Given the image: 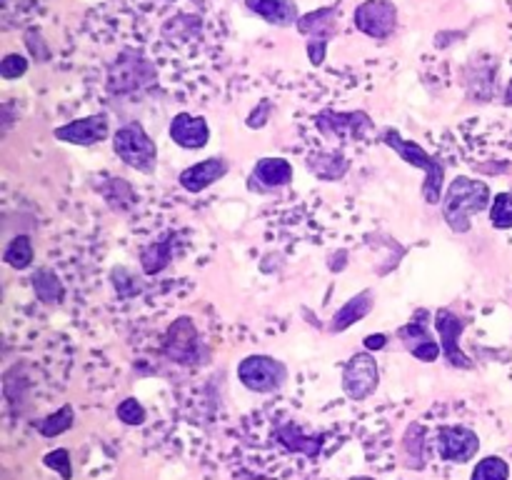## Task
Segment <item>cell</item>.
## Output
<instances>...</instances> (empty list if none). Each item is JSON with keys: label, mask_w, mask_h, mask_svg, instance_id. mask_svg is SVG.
Listing matches in <instances>:
<instances>
[{"label": "cell", "mask_w": 512, "mask_h": 480, "mask_svg": "<svg viewBox=\"0 0 512 480\" xmlns=\"http://www.w3.org/2000/svg\"><path fill=\"white\" fill-rule=\"evenodd\" d=\"M490 203H493V190H490V185L485 180L470 178V175H458L445 188L440 210H443V218L448 223V228L453 233L463 235L473 228L475 215L490 210Z\"/></svg>", "instance_id": "6da1fadb"}, {"label": "cell", "mask_w": 512, "mask_h": 480, "mask_svg": "<svg viewBox=\"0 0 512 480\" xmlns=\"http://www.w3.org/2000/svg\"><path fill=\"white\" fill-rule=\"evenodd\" d=\"M378 140L383 145H388L393 153L400 155V160H405L413 168L423 170L425 180L420 185V193H423L425 203L428 205H440L445 195V163L438 158V155H430L428 150L423 148L415 140L405 138L400 130L395 128H383L378 133Z\"/></svg>", "instance_id": "7a4b0ae2"}, {"label": "cell", "mask_w": 512, "mask_h": 480, "mask_svg": "<svg viewBox=\"0 0 512 480\" xmlns=\"http://www.w3.org/2000/svg\"><path fill=\"white\" fill-rule=\"evenodd\" d=\"M155 80H158V70H155L153 60L145 58L140 50L125 48L120 50L118 58L108 65L105 90H108L110 95H115V98H125V95L153 88Z\"/></svg>", "instance_id": "3957f363"}, {"label": "cell", "mask_w": 512, "mask_h": 480, "mask_svg": "<svg viewBox=\"0 0 512 480\" xmlns=\"http://www.w3.org/2000/svg\"><path fill=\"white\" fill-rule=\"evenodd\" d=\"M160 353L165 360H170L173 365H183V368H195V365L208 363L210 358L208 345L203 343V335L190 315H180L165 328Z\"/></svg>", "instance_id": "277c9868"}, {"label": "cell", "mask_w": 512, "mask_h": 480, "mask_svg": "<svg viewBox=\"0 0 512 480\" xmlns=\"http://www.w3.org/2000/svg\"><path fill=\"white\" fill-rule=\"evenodd\" d=\"M113 153L123 160L128 168L138 170L143 175H153L158 168V145L150 138L148 130L138 123V120H130V123L120 125L113 133Z\"/></svg>", "instance_id": "5b68a950"}, {"label": "cell", "mask_w": 512, "mask_h": 480, "mask_svg": "<svg viewBox=\"0 0 512 480\" xmlns=\"http://www.w3.org/2000/svg\"><path fill=\"white\" fill-rule=\"evenodd\" d=\"M235 373H238V380L243 383V388L260 395L275 393V390H280L288 383V365L265 353L245 355L238 363Z\"/></svg>", "instance_id": "8992f818"}, {"label": "cell", "mask_w": 512, "mask_h": 480, "mask_svg": "<svg viewBox=\"0 0 512 480\" xmlns=\"http://www.w3.org/2000/svg\"><path fill=\"white\" fill-rule=\"evenodd\" d=\"M315 128L328 140H365L375 133V120L365 110H323L315 115Z\"/></svg>", "instance_id": "52a82bcc"}, {"label": "cell", "mask_w": 512, "mask_h": 480, "mask_svg": "<svg viewBox=\"0 0 512 480\" xmlns=\"http://www.w3.org/2000/svg\"><path fill=\"white\" fill-rule=\"evenodd\" d=\"M433 328L438 333L440 348H443V358L448 360L453 368L458 370H473L475 363L463 348H460V338H463L465 328H468V318L450 308H438L433 313Z\"/></svg>", "instance_id": "ba28073f"}, {"label": "cell", "mask_w": 512, "mask_h": 480, "mask_svg": "<svg viewBox=\"0 0 512 480\" xmlns=\"http://www.w3.org/2000/svg\"><path fill=\"white\" fill-rule=\"evenodd\" d=\"M340 383H343V393L350 400H355V403L368 400L380 385V363L375 360V355L370 350L350 355L348 363L343 365Z\"/></svg>", "instance_id": "9c48e42d"}, {"label": "cell", "mask_w": 512, "mask_h": 480, "mask_svg": "<svg viewBox=\"0 0 512 480\" xmlns=\"http://www.w3.org/2000/svg\"><path fill=\"white\" fill-rule=\"evenodd\" d=\"M400 13L393 0H363L353 13V25L373 40L393 38L398 30Z\"/></svg>", "instance_id": "30bf717a"}, {"label": "cell", "mask_w": 512, "mask_h": 480, "mask_svg": "<svg viewBox=\"0 0 512 480\" xmlns=\"http://www.w3.org/2000/svg\"><path fill=\"white\" fill-rule=\"evenodd\" d=\"M435 453L445 463L465 465L480 453V435L468 425H440L435 433Z\"/></svg>", "instance_id": "8fae6325"}, {"label": "cell", "mask_w": 512, "mask_h": 480, "mask_svg": "<svg viewBox=\"0 0 512 480\" xmlns=\"http://www.w3.org/2000/svg\"><path fill=\"white\" fill-rule=\"evenodd\" d=\"M428 318L430 313L423 308L418 310L408 323L398 328V338L400 343H403V348L408 350L415 360H420V363H435V360L443 355L440 340H435L433 333H430Z\"/></svg>", "instance_id": "7c38bea8"}, {"label": "cell", "mask_w": 512, "mask_h": 480, "mask_svg": "<svg viewBox=\"0 0 512 480\" xmlns=\"http://www.w3.org/2000/svg\"><path fill=\"white\" fill-rule=\"evenodd\" d=\"M53 138L60 143L80 145V148H90L103 140L110 138V115L108 113H93L85 118H75L70 123L60 125L53 130Z\"/></svg>", "instance_id": "4fadbf2b"}, {"label": "cell", "mask_w": 512, "mask_h": 480, "mask_svg": "<svg viewBox=\"0 0 512 480\" xmlns=\"http://www.w3.org/2000/svg\"><path fill=\"white\" fill-rule=\"evenodd\" d=\"M230 173V160L223 155H210V158L200 160V163L188 165L185 170H180L178 183L185 193H203L210 185H215L218 180H223Z\"/></svg>", "instance_id": "5bb4252c"}, {"label": "cell", "mask_w": 512, "mask_h": 480, "mask_svg": "<svg viewBox=\"0 0 512 480\" xmlns=\"http://www.w3.org/2000/svg\"><path fill=\"white\" fill-rule=\"evenodd\" d=\"M295 168L285 158H260L253 165V173L248 178V188L253 193H273L293 183Z\"/></svg>", "instance_id": "9a60e30c"}, {"label": "cell", "mask_w": 512, "mask_h": 480, "mask_svg": "<svg viewBox=\"0 0 512 480\" xmlns=\"http://www.w3.org/2000/svg\"><path fill=\"white\" fill-rule=\"evenodd\" d=\"M168 135L178 148L200 150L210 143V125L203 115L178 113L170 120Z\"/></svg>", "instance_id": "2e32d148"}, {"label": "cell", "mask_w": 512, "mask_h": 480, "mask_svg": "<svg viewBox=\"0 0 512 480\" xmlns=\"http://www.w3.org/2000/svg\"><path fill=\"white\" fill-rule=\"evenodd\" d=\"M495 78H498V65L493 60L473 58L463 70V85L468 100L473 103H488L495 95Z\"/></svg>", "instance_id": "e0dca14e"}, {"label": "cell", "mask_w": 512, "mask_h": 480, "mask_svg": "<svg viewBox=\"0 0 512 480\" xmlns=\"http://www.w3.org/2000/svg\"><path fill=\"white\" fill-rule=\"evenodd\" d=\"M340 15H343L340 5H325V8H315V10H310V13L300 15L295 30H298L300 35H305V38L333 40L335 35L340 33Z\"/></svg>", "instance_id": "ac0fdd59"}, {"label": "cell", "mask_w": 512, "mask_h": 480, "mask_svg": "<svg viewBox=\"0 0 512 480\" xmlns=\"http://www.w3.org/2000/svg\"><path fill=\"white\" fill-rule=\"evenodd\" d=\"M375 308V293L370 288L360 290V293H355L353 298L345 300L343 305H340L338 310H335V315L330 318V325L328 330L333 335L338 333H345V330L353 328L355 323H360L363 318H368L370 310Z\"/></svg>", "instance_id": "d6986e66"}, {"label": "cell", "mask_w": 512, "mask_h": 480, "mask_svg": "<svg viewBox=\"0 0 512 480\" xmlns=\"http://www.w3.org/2000/svg\"><path fill=\"white\" fill-rule=\"evenodd\" d=\"M245 8L275 28H295L300 20L295 0H245Z\"/></svg>", "instance_id": "ffe728a7"}, {"label": "cell", "mask_w": 512, "mask_h": 480, "mask_svg": "<svg viewBox=\"0 0 512 480\" xmlns=\"http://www.w3.org/2000/svg\"><path fill=\"white\" fill-rule=\"evenodd\" d=\"M305 168L313 178L325 180V183H335L343 180L350 170V158L340 150H315L305 158Z\"/></svg>", "instance_id": "44dd1931"}, {"label": "cell", "mask_w": 512, "mask_h": 480, "mask_svg": "<svg viewBox=\"0 0 512 480\" xmlns=\"http://www.w3.org/2000/svg\"><path fill=\"white\" fill-rule=\"evenodd\" d=\"M275 438L283 448H288L290 453H300L305 458H315V455L323 450V435H308L305 430H300L298 425L285 423L275 430Z\"/></svg>", "instance_id": "7402d4cb"}, {"label": "cell", "mask_w": 512, "mask_h": 480, "mask_svg": "<svg viewBox=\"0 0 512 480\" xmlns=\"http://www.w3.org/2000/svg\"><path fill=\"white\" fill-rule=\"evenodd\" d=\"M173 238L175 233H168L140 250V270H143L145 275L163 273V270L173 263V245H175Z\"/></svg>", "instance_id": "603a6c76"}, {"label": "cell", "mask_w": 512, "mask_h": 480, "mask_svg": "<svg viewBox=\"0 0 512 480\" xmlns=\"http://www.w3.org/2000/svg\"><path fill=\"white\" fill-rule=\"evenodd\" d=\"M28 393H30V380L28 375H25V368L20 363H15L13 368H8L3 373V395L15 415H20L25 410Z\"/></svg>", "instance_id": "cb8c5ba5"}, {"label": "cell", "mask_w": 512, "mask_h": 480, "mask_svg": "<svg viewBox=\"0 0 512 480\" xmlns=\"http://www.w3.org/2000/svg\"><path fill=\"white\" fill-rule=\"evenodd\" d=\"M400 448H403V460L408 468H425V460H428V453H425V448H428V430L420 423H413L405 430Z\"/></svg>", "instance_id": "d4e9b609"}, {"label": "cell", "mask_w": 512, "mask_h": 480, "mask_svg": "<svg viewBox=\"0 0 512 480\" xmlns=\"http://www.w3.org/2000/svg\"><path fill=\"white\" fill-rule=\"evenodd\" d=\"M3 263L13 270H28L35 263V245L30 235L18 233L5 243Z\"/></svg>", "instance_id": "484cf974"}, {"label": "cell", "mask_w": 512, "mask_h": 480, "mask_svg": "<svg viewBox=\"0 0 512 480\" xmlns=\"http://www.w3.org/2000/svg\"><path fill=\"white\" fill-rule=\"evenodd\" d=\"M30 285H33V293L40 303H45V305L63 303L65 288H63V283H60L58 275H55L50 268L35 270L33 278H30Z\"/></svg>", "instance_id": "4316f807"}, {"label": "cell", "mask_w": 512, "mask_h": 480, "mask_svg": "<svg viewBox=\"0 0 512 480\" xmlns=\"http://www.w3.org/2000/svg\"><path fill=\"white\" fill-rule=\"evenodd\" d=\"M100 195L105 198V203L110 205L118 213H128L135 205V190L128 180L123 178H108L100 185Z\"/></svg>", "instance_id": "83f0119b"}, {"label": "cell", "mask_w": 512, "mask_h": 480, "mask_svg": "<svg viewBox=\"0 0 512 480\" xmlns=\"http://www.w3.org/2000/svg\"><path fill=\"white\" fill-rule=\"evenodd\" d=\"M75 425V408L70 403L60 405L58 410H53L50 415H45L43 420L35 423V430H38L43 438H58V435L68 433Z\"/></svg>", "instance_id": "f1b7e54d"}, {"label": "cell", "mask_w": 512, "mask_h": 480, "mask_svg": "<svg viewBox=\"0 0 512 480\" xmlns=\"http://www.w3.org/2000/svg\"><path fill=\"white\" fill-rule=\"evenodd\" d=\"M470 480H510L508 460L500 458V455H485L483 460L475 463Z\"/></svg>", "instance_id": "f546056e"}, {"label": "cell", "mask_w": 512, "mask_h": 480, "mask_svg": "<svg viewBox=\"0 0 512 480\" xmlns=\"http://www.w3.org/2000/svg\"><path fill=\"white\" fill-rule=\"evenodd\" d=\"M490 225L495 230H510L512 228V193L493 195L490 203Z\"/></svg>", "instance_id": "4dcf8cb0"}, {"label": "cell", "mask_w": 512, "mask_h": 480, "mask_svg": "<svg viewBox=\"0 0 512 480\" xmlns=\"http://www.w3.org/2000/svg\"><path fill=\"white\" fill-rule=\"evenodd\" d=\"M23 40H25V50H28V55L35 60V63H50L53 53H50V45L48 40H45V35L40 33V28L25 30Z\"/></svg>", "instance_id": "1f68e13d"}, {"label": "cell", "mask_w": 512, "mask_h": 480, "mask_svg": "<svg viewBox=\"0 0 512 480\" xmlns=\"http://www.w3.org/2000/svg\"><path fill=\"white\" fill-rule=\"evenodd\" d=\"M43 465L58 473L63 480H73V460H70V450L55 448L43 455Z\"/></svg>", "instance_id": "d6a6232c"}, {"label": "cell", "mask_w": 512, "mask_h": 480, "mask_svg": "<svg viewBox=\"0 0 512 480\" xmlns=\"http://www.w3.org/2000/svg\"><path fill=\"white\" fill-rule=\"evenodd\" d=\"M120 423L125 425H143L145 423V408L138 398H125L120 400L118 408H115Z\"/></svg>", "instance_id": "836d02e7"}, {"label": "cell", "mask_w": 512, "mask_h": 480, "mask_svg": "<svg viewBox=\"0 0 512 480\" xmlns=\"http://www.w3.org/2000/svg\"><path fill=\"white\" fill-rule=\"evenodd\" d=\"M30 60L20 53H8L0 60V78L3 80H18L28 73Z\"/></svg>", "instance_id": "e575fe53"}, {"label": "cell", "mask_w": 512, "mask_h": 480, "mask_svg": "<svg viewBox=\"0 0 512 480\" xmlns=\"http://www.w3.org/2000/svg\"><path fill=\"white\" fill-rule=\"evenodd\" d=\"M328 48H330V40L328 38H308L305 43V53H308V60L313 68H320L328 58Z\"/></svg>", "instance_id": "d590c367"}, {"label": "cell", "mask_w": 512, "mask_h": 480, "mask_svg": "<svg viewBox=\"0 0 512 480\" xmlns=\"http://www.w3.org/2000/svg\"><path fill=\"white\" fill-rule=\"evenodd\" d=\"M270 110H273V105L268 103V100H263V103L260 105H255L253 108V113L248 115V120H245V125H248V128H263L265 123H268V118H270Z\"/></svg>", "instance_id": "8d00e7d4"}, {"label": "cell", "mask_w": 512, "mask_h": 480, "mask_svg": "<svg viewBox=\"0 0 512 480\" xmlns=\"http://www.w3.org/2000/svg\"><path fill=\"white\" fill-rule=\"evenodd\" d=\"M388 343H390L388 333H370L368 338L363 340V348L370 350V353H375V350H385V348H388Z\"/></svg>", "instance_id": "74e56055"}, {"label": "cell", "mask_w": 512, "mask_h": 480, "mask_svg": "<svg viewBox=\"0 0 512 480\" xmlns=\"http://www.w3.org/2000/svg\"><path fill=\"white\" fill-rule=\"evenodd\" d=\"M328 268L333 270V273H338V270H345V268H348V250H338V253L330 255Z\"/></svg>", "instance_id": "f35d334b"}, {"label": "cell", "mask_w": 512, "mask_h": 480, "mask_svg": "<svg viewBox=\"0 0 512 480\" xmlns=\"http://www.w3.org/2000/svg\"><path fill=\"white\" fill-rule=\"evenodd\" d=\"M503 103L508 105V108H512V78H510L508 88H505V93H503Z\"/></svg>", "instance_id": "ab89813d"}, {"label": "cell", "mask_w": 512, "mask_h": 480, "mask_svg": "<svg viewBox=\"0 0 512 480\" xmlns=\"http://www.w3.org/2000/svg\"><path fill=\"white\" fill-rule=\"evenodd\" d=\"M350 480H375V478H370V475H355V478H350Z\"/></svg>", "instance_id": "60d3db41"}]
</instances>
